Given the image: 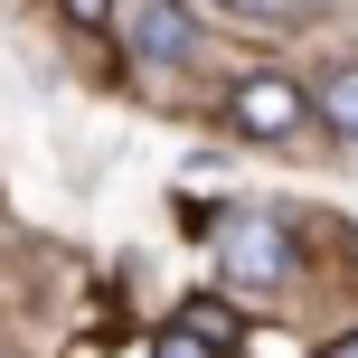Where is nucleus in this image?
I'll list each match as a JSON object with an SVG mask.
<instances>
[{"label":"nucleus","mask_w":358,"mask_h":358,"mask_svg":"<svg viewBox=\"0 0 358 358\" xmlns=\"http://www.w3.org/2000/svg\"><path fill=\"white\" fill-rule=\"evenodd\" d=\"M217 264H227L236 292H283V283H292V245H283V227H273V217H255V208L217 227Z\"/></svg>","instance_id":"nucleus-1"},{"label":"nucleus","mask_w":358,"mask_h":358,"mask_svg":"<svg viewBox=\"0 0 358 358\" xmlns=\"http://www.w3.org/2000/svg\"><path fill=\"white\" fill-rule=\"evenodd\" d=\"M227 113H236V132H245V142H292V132L311 123V94L292 85V76L264 66V76H245V85H236Z\"/></svg>","instance_id":"nucleus-2"},{"label":"nucleus","mask_w":358,"mask_h":358,"mask_svg":"<svg viewBox=\"0 0 358 358\" xmlns=\"http://www.w3.org/2000/svg\"><path fill=\"white\" fill-rule=\"evenodd\" d=\"M132 66H198V10L189 0H151L132 19Z\"/></svg>","instance_id":"nucleus-3"},{"label":"nucleus","mask_w":358,"mask_h":358,"mask_svg":"<svg viewBox=\"0 0 358 358\" xmlns=\"http://www.w3.org/2000/svg\"><path fill=\"white\" fill-rule=\"evenodd\" d=\"M311 123L340 132V142H358V66H330L321 85H311Z\"/></svg>","instance_id":"nucleus-4"},{"label":"nucleus","mask_w":358,"mask_h":358,"mask_svg":"<svg viewBox=\"0 0 358 358\" xmlns=\"http://www.w3.org/2000/svg\"><path fill=\"white\" fill-rule=\"evenodd\" d=\"M208 10H227V19H245V29H292V19H302L311 0H208Z\"/></svg>","instance_id":"nucleus-5"},{"label":"nucleus","mask_w":358,"mask_h":358,"mask_svg":"<svg viewBox=\"0 0 358 358\" xmlns=\"http://www.w3.org/2000/svg\"><path fill=\"white\" fill-rule=\"evenodd\" d=\"M179 321H189L198 340H217V349L236 340V311H227V302H189V311H179Z\"/></svg>","instance_id":"nucleus-6"},{"label":"nucleus","mask_w":358,"mask_h":358,"mask_svg":"<svg viewBox=\"0 0 358 358\" xmlns=\"http://www.w3.org/2000/svg\"><path fill=\"white\" fill-rule=\"evenodd\" d=\"M151 358H217V340H198L189 321H170L161 340H151Z\"/></svg>","instance_id":"nucleus-7"},{"label":"nucleus","mask_w":358,"mask_h":358,"mask_svg":"<svg viewBox=\"0 0 358 358\" xmlns=\"http://www.w3.org/2000/svg\"><path fill=\"white\" fill-rule=\"evenodd\" d=\"M66 19H85V29H104V19H113V0H66Z\"/></svg>","instance_id":"nucleus-8"},{"label":"nucleus","mask_w":358,"mask_h":358,"mask_svg":"<svg viewBox=\"0 0 358 358\" xmlns=\"http://www.w3.org/2000/svg\"><path fill=\"white\" fill-rule=\"evenodd\" d=\"M321 358H358V330H349V340H330V349H321Z\"/></svg>","instance_id":"nucleus-9"}]
</instances>
